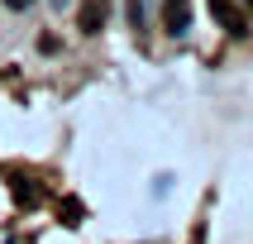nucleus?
<instances>
[{
  "label": "nucleus",
  "instance_id": "1",
  "mask_svg": "<svg viewBox=\"0 0 253 244\" xmlns=\"http://www.w3.org/2000/svg\"><path fill=\"white\" fill-rule=\"evenodd\" d=\"M163 24H168V34H186L191 29V0H168L163 5Z\"/></svg>",
  "mask_w": 253,
  "mask_h": 244
},
{
  "label": "nucleus",
  "instance_id": "2",
  "mask_svg": "<svg viewBox=\"0 0 253 244\" xmlns=\"http://www.w3.org/2000/svg\"><path fill=\"white\" fill-rule=\"evenodd\" d=\"M105 14H110V0H86L82 5V34H100Z\"/></svg>",
  "mask_w": 253,
  "mask_h": 244
},
{
  "label": "nucleus",
  "instance_id": "3",
  "mask_svg": "<svg viewBox=\"0 0 253 244\" xmlns=\"http://www.w3.org/2000/svg\"><path fill=\"white\" fill-rule=\"evenodd\" d=\"M211 14H215V19H220V24L229 29V34H244V14L234 10L229 0H211Z\"/></svg>",
  "mask_w": 253,
  "mask_h": 244
},
{
  "label": "nucleus",
  "instance_id": "4",
  "mask_svg": "<svg viewBox=\"0 0 253 244\" xmlns=\"http://www.w3.org/2000/svg\"><path fill=\"white\" fill-rule=\"evenodd\" d=\"M5 5H10V10H29V5H34V0H5Z\"/></svg>",
  "mask_w": 253,
  "mask_h": 244
},
{
  "label": "nucleus",
  "instance_id": "5",
  "mask_svg": "<svg viewBox=\"0 0 253 244\" xmlns=\"http://www.w3.org/2000/svg\"><path fill=\"white\" fill-rule=\"evenodd\" d=\"M53 5H57V10H62V5H72V0H53Z\"/></svg>",
  "mask_w": 253,
  "mask_h": 244
},
{
  "label": "nucleus",
  "instance_id": "6",
  "mask_svg": "<svg viewBox=\"0 0 253 244\" xmlns=\"http://www.w3.org/2000/svg\"><path fill=\"white\" fill-rule=\"evenodd\" d=\"M244 5H253V0H244Z\"/></svg>",
  "mask_w": 253,
  "mask_h": 244
}]
</instances>
